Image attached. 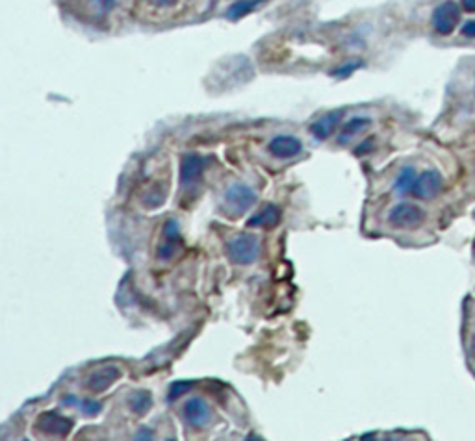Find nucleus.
<instances>
[{
	"instance_id": "1",
	"label": "nucleus",
	"mask_w": 475,
	"mask_h": 441,
	"mask_svg": "<svg viewBox=\"0 0 475 441\" xmlns=\"http://www.w3.org/2000/svg\"><path fill=\"white\" fill-rule=\"evenodd\" d=\"M260 239L254 234H238L227 243L228 259L236 265H251L260 256Z\"/></svg>"
},
{
	"instance_id": "2",
	"label": "nucleus",
	"mask_w": 475,
	"mask_h": 441,
	"mask_svg": "<svg viewBox=\"0 0 475 441\" xmlns=\"http://www.w3.org/2000/svg\"><path fill=\"white\" fill-rule=\"evenodd\" d=\"M254 205H256V191L253 188L245 186V184H233L225 191L223 210H225V214L228 217H233V219L247 214Z\"/></svg>"
},
{
	"instance_id": "3",
	"label": "nucleus",
	"mask_w": 475,
	"mask_h": 441,
	"mask_svg": "<svg viewBox=\"0 0 475 441\" xmlns=\"http://www.w3.org/2000/svg\"><path fill=\"white\" fill-rule=\"evenodd\" d=\"M423 220H426V210L414 202H399L388 214V223L394 228H403V230L418 228Z\"/></svg>"
},
{
	"instance_id": "4",
	"label": "nucleus",
	"mask_w": 475,
	"mask_h": 441,
	"mask_svg": "<svg viewBox=\"0 0 475 441\" xmlns=\"http://www.w3.org/2000/svg\"><path fill=\"white\" fill-rule=\"evenodd\" d=\"M72 426H75V421L58 412H43L36 419V431L50 438H67L71 434Z\"/></svg>"
},
{
	"instance_id": "5",
	"label": "nucleus",
	"mask_w": 475,
	"mask_h": 441,
	"mask_svg": "<svg viewBox=\"0 0 475 441\" xmlns=\"http://www.w3.org/2000/svg\"><path fill=\"white\" fill-rule=\"evenodd\" d=\"M433 28L438 35L453 33L457 24L460 22V8L455 0H446L433 11Z\"/></svg>"
},
{
	"instance_id": "6",
	"label": "nucleus",
	"mask_w": 475,
	"mask_h": 441,
	"mask_svg": "<svg viewBox=\"0 0 475 441\" xmlns=\"http://www.w3.org/2000/svg\"><path fill=\"white\" fill-rule=\"evenodd\" d=\"M442 189H444L442 173L438 171V169H426L421 175H418V180H416L412 195H414L418 200H426V202H429V200L437 199L438 195L442 193Z\"/></svg>"
},
{
	"instance_id": "7",
	"label": "nucleus",
	"mask_w": 475,
	"mask_h": 441,
	"mask_svg": "<svg viewBox=\"0 0 475 441\" xmlns=\"http://www.w3.org/2000/svg\"><path fill=\"white\" fill-rule=\"evenodd\" d=\"M182 417H184V421L192 426V428L201 431V428L208 426V423L212 421L210 404L206 403L205 399H201V397L189 399L188 403L184 404Z\"/></svg>"
},
{
	"instance_id": "8",
	"label": "nucleus",
	"mask_w": 475,
	"mask_h": 441,
	"mask_svg": "<svg viewBox=\"0 0 475 441\" xmlns=\"http://www.w3.org/2000/svg\"><path fill=\"white\" fill-rule=\"evenodd\" d=\"M206 163H208V160L205 156L197 154V152L184 154L182 161H180V186L189 188V186H195L199 182L203 175H205Z\"/></svg>"
},
{
	"instance_id": "9",
	"label": "nucleus",
	"mask_w": 475,
	"mask_h": 441,
	"mask_svg": "<svg viewBox=\"0 0 475 441\" xmlns=\"http://www.w3.org/2000/svg\"><path fill=\"white\" fill-rule=\"evenodd\" d=\"M121 376L123 373L117 365H104V367L95 369L93 373L88 376V380H86L84 386H86V390L91 393H102L106 392L108 387L114 386Z\"/></svg>"
},
{
	"instance_id": "10",
	"label": "nucleus",
	"mask_w": 475,
	"mask_h": 441,
	"mask_svg": "<svg viewBox=\"0 0 475 441\" xmlns=\"http://www.w3.org/2000/svg\"><path fill=\"white\" fill-rule=\"evenodd\" d=\"M343 117H345V110L338 108V110L327 111L320 119H316L312 125H310V134L314 136L318 141H325L336 132V128L342 125Z\"/></svg>"
},
{
	"instance_id": "11",
	"label": "nucleus",
	"mask_w": 475,
	"mask_h": 441,
	"mask_svg": "<svg viewBox=\"0 0 475 441\" xmlns=\"http://www.w3.org/2000/svg\"><path fill=\"white\" fill-rule=\"evenodd\" d=\"M267 152L277 160H292L303 152V143L295 136H275L267 145Z\"/></svg>"
},
{
	"instance_id": "12",
	"label": "nucleus",
	"mask_w": 475,
	"mask_h": 441,
	"mask_svg": "<svg viewBox=\"0 0 475 441\" xmlns=\"http://www.w3.org/2000/svg\"><path fill=\"white\" fill-rule=\"evenodd\" d=\"M282 219V211L279 206L265 205L262 206L256 214L249 217L245 226L247 228H275Z\"/></svg>"
},
{
	"instance_id": "13",
	"label": "nucleus",
	"mask_w": 475,
	"mask_h": 441,
	"mask_svg": "<svg viewBox=\"0 0 475 441\" xmlns=\"http://www.w3.org/2000/svg\"><path fill=\"white\" fill-rule=\"evenodd\" d=\"M371 122L373 121L370 117H353V119H349L348 122L342 125V130H340V136H338V143L348 145L351 139L364 134L371 127Z\"/></svg>"
},
{
	"instance_id": "14",
	"label": "nucleus",
	"mask_w": 475,
	"mask_h": 441,
	"mask_svg": "<svg viewBox=\"0 0 475 441\" xmlns=\"http://www.w3.org/2000/svg\"><path fill=\"white\" fill-rule=\"evenodd\" d=\"M416 180H418V173L414 167H403L394 180V191L398 195H412Z\"/></svg>"
},
{
	"instance_id": "15",
	"label": "nucleus",
	"mask_w": 475,
	"mask_h": 441,
	"mask_svg": "<svg viewBox=\"0 0 475 441\" xmlns=\"http://www.w3.org/2000/svg\"><path fill=\"white\" fill-rule=\"evenodd\" d=\"M128 410L136 415H145L153 408V395L147 390H136L127 397Z\"/></svg>"
},
{
	"instance_id": "16",
	"label": "nucleus",
	"mask_w": 475,
	"mask_h": 441,
	"mask_svg": "<svg viewBox=\"0 0 475 441\" xmlns=\"http://www.w3.org/2000/svg\"><path fill=\"white\" fill-rule=\"evenodd\" d=\"M262 2H265V0H236L234 4L228 6L227 17L231 21H238V19H242V17L249 15L256 8H260Z\"/></svg>"
},
{
	"instance_id": "17",
	"label": "nucleus",
	"mask_w": 475,
	"mask_h": 441,
	"mask_svg": "<svg viewBox=\"0 0 475 441\" xmlns=\"http://www.w3.org/2000/svg\"><path fill=\"white\" fill-rule=\"evenodd\" d=\"M166 202V193H164V189H162V186H153V188H149V191L143 195V206L145 208H149V210H156V208H160L162 205Z\"/></svg>"
},
{
	"instance_id": "18",
	"label": "nucleus",
	"mask_w": 475,
	"mask_h": 441,
	"mask_svg": "<svg viewBox=\"0 0 475 441\" xmlns=\"http://www.w3.org/2000/svg\"><path fill=\"white\" fill-rule=\"evenodd\" d=\"M164 243L173 245V247H180V225L177 219H169L164 225Z\"/></svg>"
},
{
	"instance_id": "19",
	"label": "nucleus",
	"mask_w": 475,
	"mask_h": 441,
	"mask_svg": "<svg viewBox=\"0 0 475 441\" xmlns=\"http://www.w3.org/2000/svg\"><path fill=\"white\" fill-rule=\"evenodd\" d=\"M194 387V382L192 380H178V382H173L171 386H169V393H167V399L169 401H177L178 397H182L184 393H188L189 390Z\"/></svg>"
},
{
	"instance_id": "20",
	"label": "nucleus",
	"mask_w": 475,
	"mask_h": 441,
	"mask_svg": "<svg viewBox=\"0 0 475 441\" xmlns=\"http://www.w3.org/2000/svg\"><path fill=\"white\" fill-rule=\"evenodd\" d=\"M362 67V61L357 60V61H349V63H343L342 67H338V69H334V71L331 72L332 77L334 78H348L351 77L357 69H360Z\"/></svg>"
},
{
	"instance_id": "21",
	"label": "nucleus",
	"mask_w": 475,
	"mask_h": 441,
	"mask_svg": "<svg viewBox=\"0 0 475 441\" xmlns=\"http://www.w3.org/2000/svg\"><path fill=\"white\" fill-rule=\"evenodd\" d=\"M80 408H82L84 415H88V417H95V415L100 414L102 404H100L99 401H84V403L80 404Z\"/></svg>"
},
{
	"instance_id": "22",
	"label": "nucleus",
	"mask_w": 475,
	"mask_h": 441,
	"mask_svg": "<svg viewBox=\"0 0 475 441\" xmlns=\"http://www.w3.org/2000/svg\"><path fill=\"white\" fill-rule=\"evenodd\" d=\"M93 4L99 10L100 15H106V13H110L116 8L117 0H93Z\"/></svg>"
},
{
	"instance_id": "23",
	"label": "nucleus",
	"mask_w": 475,
	"mask_h": 441,
	"mask_svg": "<svg viewBox=\"0 0 475 441\" xmlns=\"http://www.w3.org/2000/svg\"><path fill=\"white\" fill-rule=\"evenodd\" d=\"M460 33H462L465 38L475 39V19H472V21H466L465 24H462V28H460Z\"/></svg>"
},
{
	"instance_id": "24",
	"label": "nucleus",
	"mask_w": 475,
	"mask_h": 441,
	"mask_svg": "<svg viewBox=\"0 0 475 441\" xmlns=\"http://www.w3.org/2000/svg\"><path fill=\"white\" fill-rule=\"evenodd\" d=\"M136 440H153L155 438V432L150 431V428H139L138 434H136Z\"/></svg>"
},
{
	"instance_id": "25",
	"label": "nucleus",
	"mask_w": 475,
	"mask_h": 441,
	"mask_svg": "<svg viewBox=\"0 0 475 441\" xmlns=\"http://www.w3.org/2000/svg\"><path fill=\"white\" fill-rule=\"evenodd\" d=\"M150 4H155L156 8H171L178 2V0H149Z\"/></svg>"
},
{
	"instance_id": "26",
	"label": "nucleus",
	"mask_w": 475,
	"mask_h": 441,
	"mask_svg": "<svg viewBox=\"0 0 475 441\" xmlns=\"http://www.w3.org/2000/svg\"><path fill=\"white\" fill-rule=\"evenodd\" d=\"M462 8L468 13H475V0H462Z\"/></svg>"
},
{
	"instance_id": "27",
	"label": "nucleus",
	"mask_w": 475,
	"mask_h": 441,
	"mask_svg": "<svg viewBox=\"0 0 475 441\" xmlns=\"http://www.w3.org/2000/svg\"><path fill=\"white\" fill-rule=\"evenodd\" d=\"M470 353H472V356L475 358V336L472 337V345H470Z\"/></svg>"
}]
</instances>
